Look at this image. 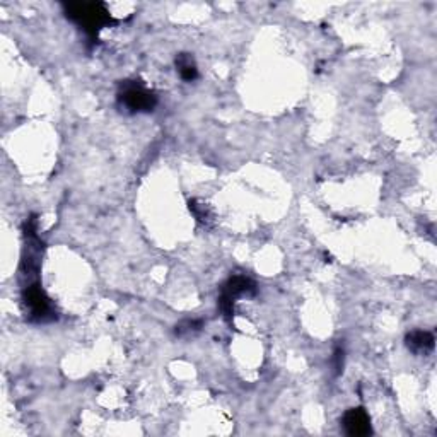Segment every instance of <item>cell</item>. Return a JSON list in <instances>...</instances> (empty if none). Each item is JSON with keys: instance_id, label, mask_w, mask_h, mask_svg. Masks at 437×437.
<instances>
[{"instance_id": "5b68a950", "label": "cell", "mask_w": 437, "mask_h": 437, "mask_svg": "<svg viewBox=\"0 0 437 437\" xmlns=\"http://www.w3.org/2000/svg\"><path fill=\"white\" fill-rule=\"evenodd\" d=\"M342 426L348 436L363 437L371 434V419L364 409H350L342 419Z\"/></svg>"}, {"instance_id": "3957f363", "label": "cell", "mask_w": 437, "mask_h": 437, "mask_svg": "<svg viewBox=\"0 0 437 437\" xmlns=\"http://www.w3.org/2000/svg\"><path fill=\"white\" fill-rule=\"evenodd\" d=\"M23 302L29 319L36 323H48L57 318L55 309L41 285L38 282L26 284L23 287Z\"/></svg>"}, {"instance_id": "8992f818", "label": "cell", "mask_w": 437, "mask_h": 437, "mask_svg": "<svg viewBox=\"0 0 437 437\" xmlns=\"http://www.w3.org/2000/svg\"><path fill=\"white\" fill-rule=\"evenodd\" d=\"M406 347H409L410 352L414 354L422 355L431 352L434 348V335L431 331H424V330H415L410 331L405 338Z\"/></svg>"}, {"instance_id": "7a4b0ae2", "label": "cell", "mask_w": 437, "mask_h": 437, "mask_svg": "<svg viewBox=\"0 0 437 437\" xmlns=\"http://www.w3.org/2000/svg\"><path fill=\"white\" fill-rule=\"evenodd\" d=\"M118 104L128 113H149L157 106V96L144 82L125 81L120 84Z\"/></svg>"}, {"instance_id": "6da1fadb", "label": "cell", "mask_w": 437, "mask_h": 437, "mask_svg": "<svg viewBox=\"0 0 437 437\" xmlns=\"http://www.w3.org/2000/svg\"><path fill=\"white\" fill-rule=\"evenodd\" d=\"M64 12L67 19L77 24L79 28L91 38L92 41L98 40L99 31L103 28L115 24L116 21L109 14L106 4L103 2H70L64 4Z\"/></svg>"}, {"instance_id": "52a82bcc", "label": "cell", "mask_w": 437, "mask_h": 437, "mask_svg": "<svg viewBox=\"0 0 437 437\" xmlns=\"http://www.w3.org/2000/svg\"><path fill=\"white\" fill-rule=\"evenodd\" d=\"M175 64H176V70H178L179 77H182L183 81L192 82L199 77V69H197L195 60H193V57L190 53H179L178 57H176Z\"/></svg>"}, {"instance_id": "277c9868", "label": "cell", "mask_w": 437, "mask_h": 437, "mask_svg": "<svg viewBox=\"0 0 437 437\" xmlns=\"http://www.w3.org/2000/svg\"><path fill=\"white\" fill-rule=\"evenodd\" d=\"M256 292V285L251 279L245 275H234L222 285L221 296H218V308L226 319H233L234 316V302L238 297L253 296Z\"/></svg>"}, {"instance_id": "30bf717a", "label": "cell", "mask_w": 437, "mask_h": 437, "mask_svg": "<svg viewBox=\"0 0 437 437\" xmlns=\"http://www.w3.org/2000/svg\"><path fill=\"white\" fill-rule=\"evenodd\" d=\"M343 359H345V352H343L342 347H337L333 352V367L337 374L343 371Z\"/></svg>"}, {"instance_id": "ba28073f", "label": "cell", "mask_w": 437, "mask_h": 437, "mask_svg": "<svg viewBox=\"0 0 437 437\" xmlns=\"http://www.w3.org/2000/svg\"><path fill=\"white\" fill-rule=\"evenodd\" d=\"M190 210L193 214H195V217L199 218L200 222H204V224H209L210 221H212V214H210V210L205 207V204H197V200L190 201Z\"/></svg>"}, {"instance_id": "9c48e42d", "label": "cell", "mask_w": 437, "mask_h": 437, "mask_svg": "<svg viewBox=\"0 0 437 437\" xmlns=\"http://www.w3.org/2000/svg\"><path fill=\"white\" fill-rule=\"evenodd\" d=\"M200 325H201L200 321H195V319H193V321H190V319H188V321H183L182 325L176 326V335L183 337L184 333H192V331L199 330Z\"/></svg>"}]
</instances>
